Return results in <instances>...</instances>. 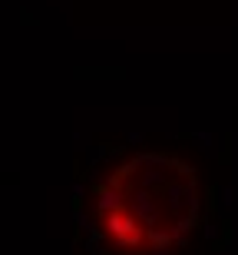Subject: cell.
Here are the masks:
<instances>
[{
    "label": "cell",
    "mask_w": 238,
    "mask_h": 255,
    "mask_svg": "<svg viewBox=\"0 0 238 255\" xmlns=\"http://www.w3.org/2000/svg\"><path fill=\"white\" fill-rule=\"evenodd\" d=\"M86 212L109 255H165L199 222V179L169 152H133L93 182Z\"/></svg>",
    "instance_id": "6da1fadb"
}]
</instances>
